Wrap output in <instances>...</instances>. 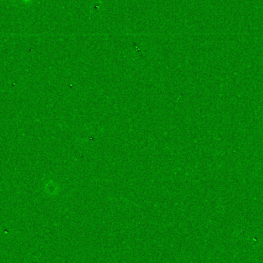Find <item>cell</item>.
I'll list each match as a JSON object with an SVG mask.
<instances>
[{
  "mask_svg": "<svg viewBox=\"0 0 263 263\" xmlns=\"http://www.w3.org/2000/svg\"><path fill=\"white\" fill-rule=\"evenodd\" d=\"M21 2H22L23 3H28V2H30L32 0H20Z\"/></svg>",
  "mask_w": 263,
  "mask_h": 263,
  "instance_id": "1",
  "label": "cell"
}]
</instances>
